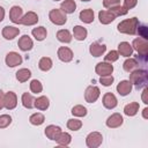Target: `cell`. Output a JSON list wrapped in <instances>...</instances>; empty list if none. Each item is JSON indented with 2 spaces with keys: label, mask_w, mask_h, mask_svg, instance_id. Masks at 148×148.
Masks as SVG:
<instances>
[{
  "label": "cell",
  "mask_w": 148,
  "mask_h": 148,
  "mask_svg": "<svg viewBox=\"0 0 148 148\" xmlns=\"http://www.w3.org/2000/svg\"><path fill=\"white\" fill-rule=\"evenodd\" d=\"M3 103H5V108L12 110L16 106L17 104V99H16V95L13 92V91H9L5 95V98H3Z\"/></svg>",
  "instance_id": "cell-9"
},
{
  "label": "cell",
  "mask_w": 148,
  "mask_h": 148,
  "mask_svg": "<svg viewBox=\"0 0 148 148\" xmlns=\"http://www.w3.org/2000/svg\"><path fill=\"white\" fill-rule=\"evenodd\" d=\"M49 17H50L51 22L54 23V24H57V25H62L66 22V20H67L66 14L61 9H52L50 12Z\"/></svg>",
  "instance_id": "cell-3"
},
{
  "label": "cell",
  "mask_w": 148,
  "mask_h": 148,
  "mask_svg": "<svg viewBox=\"0 0 148 148\" xmlns=\"http://www.w3.org/2000/svg\"><path fill=\"white\" fill-rule=\"evenodd\" d=\"M113 71V67L111 64H108V62H99L97 64L96 66V73L99 74L101 76H104V75H110Z\"/></svg>",
  "instance_id": "cell-8"
},
{
  "label": "cell",
  "mask_w": 148,
  "mask_h": 148,
  "mask_svg": "<svg viewBox=\"0 0 148 148\" xmlns=\"http://www.w3.org/2000/svg\"><path fill=\"white\" fill-rule=\"evenodd\" d=\"M3 98H5V95L3 92L0 90V109H2L5 106V103H3Z\"/></svg>",
  "instance_id": "cell-45"
},
{
  "label": "cell",
  "mask_w": 148,
  "mask_h": 148,
  "mask_svg": "<svg viewBox=\"0 0 148 148\" xmlns=\"http://www.w3.org/2000/svg\"><path fill=\"white\" fill-rule=\"evenodd\" d=\"M18 32H20L18 28H15V27H5L3 30H2V36L6 39H13L14 37H16L18 35Z\"/></svg>",
  "instance_id": "cell-19"
},
{
  "label": "cell",
  "mask_w": 148,
  "mask_h": 148,
  "mask_svg": "<svg viewBox=\"0 0 148 148\" xmlns=\"http://www.w3.org/2000/svg\"><path fill=\"white\" fill-rule=\"evenodd\" d=\"M38 66H39V68H40L42 71L46 72V71H49V69L52 67V60H51L50 58H47V57H44V58H42V59L39 60Z\"/></svg>",
  "instance_id": "cell-30"
},
{
  "label": "cell",
  "mask_w": 148,
  "mask_h": 148,
  "mask_svg": "<svg viewBox=\"0 0 148 148\" xmlns=\"http://www.w3.org/2000/svg\"><path fill=\"white\" fill-rule=\"evenodd\" d=\"M29 120H30V123L32 125H42L44 123L45 118H44V116L42 113H34L32 116H30Z\"/></svg>",
  "instance_id": "cell-32"
},
{
  "label": "cell",
  "mask_w": 148,
  "mask_h": 148,
  "mask_svg": "<svg viewBox=\"0 0 148 148\" xmlns=\"http://www.w3.org/2000/svg\"><path fill=\"white\" fill-rule=\"evenodd\" d=\"M57 141L59 145H62V146H67L69 142H71V135L68 133H60L57 138Z\"/></svg>",
  "instance_id": "cell-33"
},
{
  "label": "cell",
  "mask_w": 148,
  "mask_h": 148,
  "mask_svg": "<svg viewBox=\"0 0 148 148\" xmlns=\"http://www.w3.org/2000/svg\"><path fill=\"white\" fill-rule=\"evenodd\" d=\"M32 35L35 36V38L37 40H43L46 37V29L44 27H37V28L32 29Z\"/></svg>",
  "instance_id": "cell-27"
},
{
  "label": "cell",
  "mask_w": 148,
  "mask_h": 148,
  "mask_svg": "<svg viewBox=\"0 0 148 148\" xmlns=\"http://www.w3.org/2000/svg\"><path fill=\"white\" fill-rule=\"evenodd\" d=\"M73 34H74V37H75L77 40H83V39H86V37H87V30H86L83 27H80V25L74 27Z\"/></svg>",
  "instance_id": "cell-25"
},
{
  "label": "cell",
  "mask_w": 148,
  "mask_h": 148,
  "mask_svg": "<svg viewBox=\"0 0 148 148\" xmlns=\"http://www.w3.org/2000/svg\"><path fill=\"white\" fill-rule=\"evenodd\" d=\"M30 76H31V72L29 69H27V68H22L16 73V79L20 82H25Z\"/></svg>",
  "instance_id": "cell-28"
},
{
  "label": "cell",
  "mask_w": 148,
  "mask_h": 148,
  "mask_svg": "<svg viewBox=\"0 0 148 148\" xmlns=\"http://www.w3.org/2000/svg\"><path fill=\"white\" fill-rule=\"evenodd\" d=\"M21 62H22V58L16 52H9L6 57V64L9 67H15V66L20 65Z\"/></svg>",
  "instance_id": "cell-6"
},
{
  "label": "cell",
  "mask_w": 148,
  "mask_h": 148,
  "mask_svg": "<svg viewBox=\"0 0 148 148\" xmlns=\"http://www.w3.org/2000/svg\"><path fill=\"white\" fill-rule=\"evenodd\" d=\"M9 16H10V21H12V22H14V23H20V21H21V18H22V8L18 7V6H14V7L10 9Z\"/></svg>",
  "instance_id": "cell-18"
},
{
  "label": "cell",
  "mask_w": 148,
  "mask_h": 148,
  "mask_svg": "<svg viewBox=\"0 0 148 148\" xmlns=\"http://www.w3.org/2000/svg\"><path fill=\"white\" fill-rule=\"evenodd\" d=\"M138 0H124V8L125 9H131L136 5Z\"/></svg>",
  "instance_id": "cell-43"
},
{
  "label": "cell",
  "mask_w": 148,
  "mask_h": 148,
  "mask_svg": "<svg viewBox=\"0 0 148 148\" xmlns=\"http://www.w3.org/2000/svg\"><path fill=\"white\" fill-rule=\"evenodd\" d=\"M138 25H139L138 20L135 17H133V18L125 20L121 23H119L118 24V30L120 32H124V34H131V35H133V34L136 32Z\"/></svg>",
  "instance_id": "cell-1"
},
{
  "label": "cell",
  "mask_w": 148,
  "mask_h": 148,
  "mask_svg": "<svg viewBox=\"0 0 148 148\" xmlns=\"http://www.w3.org/2000/svg\"><path fill=\"white\" fill-rule=\"evenodd\" d=\"M60 8H61V10L66 14H71V13H73L74 10H75V8H76V5H75V2H74V0H65L62 3H61V6H60Z\"/></svg>",
  "instance_id": "cell-21"
},
{
  "label": "cell",
  "mask_w": 148,
  "mask_h": 148,
  "mask_svg": "<svg viewBox=\"0 0 148 148\" xmlns=\"http://www.w3.org/2000/svg\"><path fill=\"white\" fill-rule=\"evenodd\" d=\"M82 1H90V0H82Z\"/></svg>",
  "instance_id": "cell-47"
},
{
  "label": "cell",
  "mask_w": 148,
  "mask_h": 148,
  "mask_svg": "<svg viewBox=\"0 0 148 148\" xmlns=\"http://www.w3.org/2000/svg\"><path fill=\"white\" fill-rule=\"evenodd\" d=\"M58 57H59L60 60H62L65 62H68V61H71L73 59V52L68 47L62 46V47H60L58 50Z\"/></svg>",
  "instance_id": "cell-12"
},
{
  "label": "cell",
  "mask_w": 148,
  "mask_h": 148,
  "mask_svg": "<svg viewBox=\"0 0 148 148\" xmlns=\"http://www.w3.org/2000/svg\"><path fill=\"white\" fill-rule=\"evenodd\" d=\"M138 31L143 39H147V27L146 25H141V27L138 25Z\"/></svg>",
  "instance_id": "cell-44"
},
{
  "label": "cell",
  "mask_w": 148,
  "mask_h": 148,
  "mask_svg": "<svg viewBox=\"0 0 148 148\" xmlns=\"http://www.w3.org/2000/svg\"><path fill=\"white\" fill-rule=\"evenodd\" d=\"M80 20L84 23H91L94 21V12L92 9H83L80 13Z\"/></svg>",
  "instance_id": "cell-22"
},
{
  "label": "cell",
  "mask_w": 148,
  "mask_h": 148,
  "mask_svg": "<svg viewBox=\"0 0 148 148\" xmlns=\"http://www.w3.org/2000/svg\"><path fill=\"white\" fill-rule=\"evenodd\" d=\"M118 50H119V53H120L121 56H124V57H130V56L132 54V52H133L132 46H131L128 43H126V42L120 43V44L118 45Z\"/></svg>",
  "instance_id": "cell-24"
},
{
  "label": "cell",
  "mask_w": 148,
  "mask_h": 148,
  "mask_svg": "<svg viewBox=\"0 0 148 148\" xmlns=\"http://www.w3.org/2000/svg\"><path fill=\"white\" fill-rule=\"evenodd\" d=\"M103 5L106 8H112V7H116V6L120 5V0H104Z\"/></svg>",
  "instance_id": "cell-41"
},
{
  "label": "cell",
  "mask_w": 148,
  "mask_h": 148,
  "mask_svg": "<svg viewBox=\"0 0 148 148\" xmlns=\"http://www.w3.org/2000/svg\"><path fill=\"white\" fill-rule=\"evenodd\" d=\"M49 105H50L49 98L45 97V96L38 97V98L35 101V103H34V106H36V108L39 109V110H46V109L49 108Z\"/></svg>",
  "instance_id": "cell-23"
},
{
  "label": "cell",
  "mask_w": 148,
  "mask_h": 148,
  "mask_svg": "<svg viewBox=\"0 0 148 148\" xmlns=\"http://www.w3.org/2000/svg\"><path fill=\"white\" fill-rule=\"evenodd\" d=\"M138 110H139V104L138 103H130L124 109V111L127 116H134L138 112Z\"/></svg>",
  "instance_id": "cell-31"
},
{
  "label": "cell",
  "mask_w": 148,
  "mask_h": 148,
  "mask_svg": "<svg viewBox=\"0 0 148 148\" xmlns=\"http://www.w3.org/2000/svg\"><path fill=\"white\" fill-rule=\"evenodd\" d=\"M123 124V117L119 113H113L112 116H110L106 120V125L109 127H118Z\"/></svg>",
  "instance_id": "cell-17"
},
{
  "label": "cell",
  "mask_w": 148,
  "mask_h": 148,
  "mask_svg": "<svg viewBox=\"0 0 148 148\" xmlns=\"http://www.w3.org/2000/svg\"><path fill=\"white\" fill-rule=\"evenodd\" d=\"M3 16H5V10L2 7H0V22L3 20Z\"/></svg>",
  "instance_id": "cell-46"
},
{
  "label": "cell",
  "mask_w": 148,
  "mask_h": 148,
  "mask_svg": "<svg viewBox=\"0 0 148 148\" xmlns=\"http://www.w3.org/2000/svg\"><path fill=\"white\" fill-rule=\"evenodd\" d=\"M61 133V128L59 126H54V125H50L45 128V134L50 140H57L58 135Z\"/></svg>",
  "instance_id": "cell-10"
},
{
  "label": "cell",
  "mask_w": 148,
  "mask_h": 148,
  "mask_svg": "<svg viewBox=\"0 0 148 148\" xmlns=\"http://www.w3.org/2000/svg\"><path fill=\"white\" fill-rule=\"evenodd\" d=\"M99 96V89L97 87H94V86H90L87 88L86 92H84V98L88 103H94Z\"/></svg>",
  "instance_id": "cell-4"
},
{
  "label": "cell",
  "mask_w": 148,
  "mask_h": 148,
  "mask_svg": "<svg viewBox=\"0 0 148 148\" xmlns=\"http://www.w3.org/2000/svg\"><path fill=\"white\" fill-rule=\"evenodd\" d=\"M18 47L22 50V51H29L32 49V40L31 38L28 36V35H24L22 36L20 39H18Z\"/></svg>",
  "instance_id": "cell-11"
},
{
  "label": "cell",
  "mask_w": 148,
  "mask_h": 148,
  "mask_svg": "<svg viewBox=\"0 0 148 148\" xmlns=\"http://www.w3.org/2000/svg\"><path fill=\"white\" fill-rule=\"evenodd\" d=\"M101 83L103 84V86H110V84H112V82H113V76L110 74V75H104V76H101Z\"/></svg>",
  "instance_id": "cell-40"
},
{
  "label": "cell",
  "mask_w": 148,
  "mask_h": 148,
  "mask_svg": "<svg viewBox=\"0 0 148 148\" xmlns=\"http://www.w3.org/2000/svg\"><path fill=\"white\" fill-rule=\"evenodd\" d=\"M54 1H59V0H54Z\"/></svg>",
  "instance_id": "cell-48"
},
{
  "label": "cell",
  "mask_w": 148,
  "mask_h": 148,
  "mask_svg": "<svg viewBox=\"0 0 148 148\" xmlns=\"http://www.w3.org/2000/svg\"><path fill=\"white\" fill-rule=\"evenodd\" d=\"M34 102L35 101H34V98H32V96L30 94L24 92L22 95V104H23L24 108H28V109L34 108Z\"/></svg>",
  "instance_id": "cell-29"
},
{
  "label": "cell",
  "mask_w": 148,
  "mask_h": 148,
  "mask_svg": "<svg viewBox=\"0 0 148 148\" xmlns=\"http://www.w3.org/2000/svg\"><path fill=\"white\" fill-rule=\"evenodd\" d=\"M138 67V62L135 59H128L124 62V69L126 72H132L133 69H135Z\"/></svg>",
  "instance_id": "cell-34"
},
{
  "label": "cell",
  "mask_w": 148,
  "mask_h": 148,
  "mask_svg": "<svg viewBox=\"0 0 148 148\" xmlns=\"http://www.w3.org/2000/svg\"><path fill=\"white\" fill-rule=\"evenodd\" d=\"M109 10H111L116 16H117V15H124V14L127 13V9H125V8L121 7L120 5H118V6H116V7H112V8H110Z\"/></svg>",
  "instance_id": "cell-39"
},
{
  "label": "cell",
  "mask_w": 148,
  "mask_h": 148,
  "mask_svg": "<svg viewBox=\"0 0 148 148\" xmlns=\"http://www.w3.org/2000/svg\"><path fill=\"white\" fill-rule=\"evenodd\" d=\"M102 135L98 132H92L87 136V146L88 147H98L102 143Z\"/></svg>",
  "instance_id": "cell-5"
},
{
  "label": "cell",
  "mask_w": 148,
  "mask_h": 148,
  "mask_svg": "<svg viewBox=\"0 0 148 148\" xmlns=\"http://www.w3.org/2000/svg\"><path fill=\"white\" fill-rule=\"evenodd\" d=\"M117 90L121 96H126L131 92L132 90V83L131 81H121L118 86H117Z\"/></svg>",
  "instance_id": "cell-16"
},
{
  "label": "cell",
  "mask_w": 148,
  "mask_h": 148,
  "mask_svg": "<svg viewBox=\"0 0 148 148\" xmlns=\"http://www.w3.org/2000/svg\"><path fill=\"white\" fill-rule=\"evenodd\" d=\"M10 123H12V118H10L8 114H2V116H0V128L7 127Z\"/></svg>",
  "instance_id": "cell-38"
},
{
  "label": "cell",
  "mask_w": 148,
  "mask_h": 148,
  "mask_svg": "<svg viewBox=\"0 0 148 148\" xmlns=\"http://www.w3.org/2000/svg\"><path fill=\"white\" fill-rule=\"evenodd\" d=\"M118 52L117 51H110L109 53H108V56H105V60L106 61H116L117 59H118Z\"/></svg>",
  "instance_id": "cell-42"
},
{
  "label": "cell",
  "mask_w": 148,
  "mask_h": 148,
  "mask_svg": "<svg viewBox=\"0 0 148 148\" xmlns=\"http://www.w3.org/2000/svg\"><path fill=\"white\" fill-rule=\"evenodd\" d=\"M130 81H131V83H134L138 89L141 88L147 82V73H146V71H134L131 74Z\"/></svg>",
  "instance_id": "cell-2"
},
{
  "label": "cell",
  "mask_w": 148,
  "mask_h": 148,
  "mask_svg": "<svg viewBox=\"0 0 148 148\" xmlns=\"http://www.w3.org/2000/svg\"><path fill=\"white\" fill-rule=\"evenodd\" d=\"M103 104H104V106L106 109H113V108H116V105H117V98H116V96L113 94H111V92H106L104 95V97H103Z\"/></svg>",
  "instance_id": "cell-13"
},
{
  "label": "cell",
  "mask_w": 148,
  "mask_h": 148,
  "mask_svg": "<svg viewBox=\"0 0 148 148\" xmlns=\"http://www.w3.org/2000/svg\"><path fill=\"white\" fill-rule=\"evenodd\" d=\"M133 46H134V49H135L141 56H146L147 50H148V44H147L146 39H143V38H136V39H134Z\"/></svg>",
  "instance_id": "cell-7"
},
{
  "label": "cell",
  "mask_w": 148,
  "mask_h": 148,
  "mask_svg": "<svg viewBox=\"0 0 148 148\" xmlns=\"http://www.w3.org/2000/svg\"><path fill=\"white\" fill-rule=\"evenodd\" d=\"M37 21H38L37 14H35L34 12H29V13H27V14L21 18L20 23L25 24V25H32V24L37 23Z\"/></svg>",
  "instance_id": "cell-15"
},
{
  "label": "cell",
  "mask_w": 148,
  "mask_h": 148,
  "mask_svg": "<svg viewBox=\"0 0 148 148\" xmlns=\"http://www.w3.org/2000/svg\"><path fill=\"white\" fill-rule=\"evenodd\" d=\"M72 113L76 117H83V116L87 114V109L82 105H76L72 109Z\"/></svg>",
  "instance_id": "cell-35"
},
{
  "label": "cell",
  "mask_w": 148,
  "mask_h": 148,
  "mask_svg": "<svg viewBox=\"0 0 148 148\" xmlns=\"http://www.w3.org/2000/svg\"><path fill=\"white\" fill-rule=\"evenodd\" d=\"M105 49H106L105 45L95 43V44H91V45H90V53H91L94 57H99V56H102V54L105 52Z\"/></svg>",
  "instance_id": "cell-20"
},
{
  "label": "cell",
  "mask_w": 148,
  "mask_h": 148,
  "mask_svg": "<svg viewBox=\"0 0 148 148\" xmlns=\"http://www.w3.org/2000/svg\"><path fill=\"white\" fill-rule=\"evenodd\" d=\"M81 126H82V123L77 119H69L67 123V127L72 131H77L81 128Z\"/></svg>",
  "instance_id": "cell-36"
},
{
  "label": "cell",
  "mask_w": 148,
  "mask_h": 148,
  "mask_svg": "<svg viewBox=\"0 0 148 148\" xmlns=\"http://www.w3.org/2000/svg\"><path fill=\"white\" fill-rule=\"evenodd\" d=\"M42 89H43V86H42V83L38 80H32L31 81V83H30V90L32 92H35V94L40 92Z\"/></svg>",
  "instance_id": "cell-37"
},
{
  "label": "cell",
  "mask_w": 148,
  "mask_h": 148,
  "mask_svg": "<svg viewBox=\"0 0 148 148\" xmlns=\"http://www.w3.org/2000/svg\"><path fill=\"white\" fill-rule=\"evenodd\" d=\"M57 38H58V40H60L62 43H69L72 40V36H71L69 31L68 30H65V29L59 30L57 32Z\"/></svg>",
  "instance_id": "cell-26"
},
{
  "label": "cell",
  "mask_w": 148,
  "mask_h": 148,
  "mask_svg": "<svg viewBox=\"0 0 148 148\" xmlns=\"http://www.w3.org/2000/svg\"><path fill=\"white\" fill-rule=\"evenodd\" d=\"M98 17H99V22L101 23L108 24V23H110V22H112L114 20L116 15L111 10H102V12H99Z\"/></svg>",
  "instance_id": "cell-14"
}]
</instances>
